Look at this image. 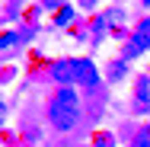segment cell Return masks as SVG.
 <instances>
[{
	"label": "cell",
	"instance_id": "cell-1",
	"mask_svg": "<svg viewBox=\"0 0 150 147\" xmlns=\"http://www.w3.org/2000/svg\"><path fill=\"white\" fill-rule=\"evenodd\" d=\"M48 115H51V125H54L58 131H70V128L77 125V115H80V99H77V93L70 87L58 89V96L51 99Z\"/></svg>",
	"mask_w": 150,
	"mask_h": 147
},
{
	"label": "cell",
	"instance_id": "cell-2",
	"mask_svg": "<svg viewBox=\"0 0 150 147\" xmlns=\"http://www.w3.org/2000/svg\"><path fill=\"white\" fill-rule=\"evenodd\" d=\"M147 48H150V19H144V23L137 26V32H134V38L128 42V48H125V58H121V61L137 58V55H144Z\"/></svg>",
	"mask_w": 150,
	"mask_h": 147
},
{
	"label": "cell",
	"instance_id": "cell-3",
	"mask_svg": "<svg viewBox=\"0 0 150 147\" xmlns=\"http://www.w3.org/2000/svg\"><path fill=\"white\" fill-rule=\"evenodd\" d=\"M51 77H54L58 83H77V61L74 58L58 61V64L51 67Z\"/></svg>",
	"mask_w": 150,
	"mask_h": 147
},
{
	"label": "cell",
	"instance_id": "cell-4",
	"mask_svg": "<svg viewBox=\"0 0 150 147\" xmlns=\"http://www.w3.org/2000/svg\"><path fill=\"white\" fill-rule=\"evenodd\" d=\"M77 83L86 89H93L99 83V70L93 67V61H77Z\"/></svg>",
	"mask_w": 150,
	"mask_h": 147
},
{
	"label": "cell",
	"instance_id": "cell-5",
	"mask_svg": "<svg viewBox=\"0 0 150 147\" xmlns=\"http://www.w3.org/2000/svg\"><path fill=\"white\" fill-rule=\"evenodd\" d=\"M137 112L141 115L150 112V80L147 77H137Z\"/></svg>",
	"mask_w": 150,
	"mask_h": 147
},
{
	"label": "cell",
	"instance_id": "cell-6",
	"mask_svg": "<svg viewBox=\"0 0 150 147\" xmlns=\"http://www.w3.org/2000/svg\"><path fill=\"white\" fill-rule=\"evenodd\" d=\"M134 147H150V125L137 131V138H134Z\"/></svg>",
	"mask_w": 150,
	"mask_h": 147
},
{
	"label": "cell",
	"instance_id": "cell-7",
	"mask_svg": "<svg viewBox=\"0 0 150 147\" xmlns=\"http://www.w3.org/2000/svg\"><path fill=\"white\" fill-rule=\"evenodd\" d=\"M70 16H74V10H70V6H64L58 16H54V26H64V23H70Z\"/></svg>",
	"mask_w": 150,
	"mask_h": 147
},
{
	"label": "cell",
	"instance_id": "cell-8",
	"mask_svg": "<svg viewBox=\"0 0 150 147\" xmlns=\"http://www.w3.org/2000/svg\"><path fill=\"white\" fill-rule=\"evenodd\" d=\"M13 42H16V35H3V38H0V45H3V48H10Z\"/></svg>",
	"mask_w": 150,
	"mask_h": 147
},
{
	"label": "cell",
	"instance_id": "cell-9",
	"mask_svg": "<svg viewBox=\"0 0 150 147\" xmlns=\"http://www.w3.org/2000/svg\"><path fill=\"white\" fill-rule=\"evenodd\" d=\"M45 6H58V3H64V0H42Z\"/></svg>",
	"mask_w": 150,
	"mask_h": 147
},
{
	"label": "cell",
	"instance_id": "cell-10",
	"mask_svg": "<svg viewBox=\"0 0 150 147\" xmlns=\"http://www.w3.org/2000/svg\"><path fill=\"white\" fill-rule=\"evenodd\" d=\"M144 3H147V6H150V0H144Z\"/></svg>",
	"mask_w": 150,
	"mask_h": 147
}]
</instances>
